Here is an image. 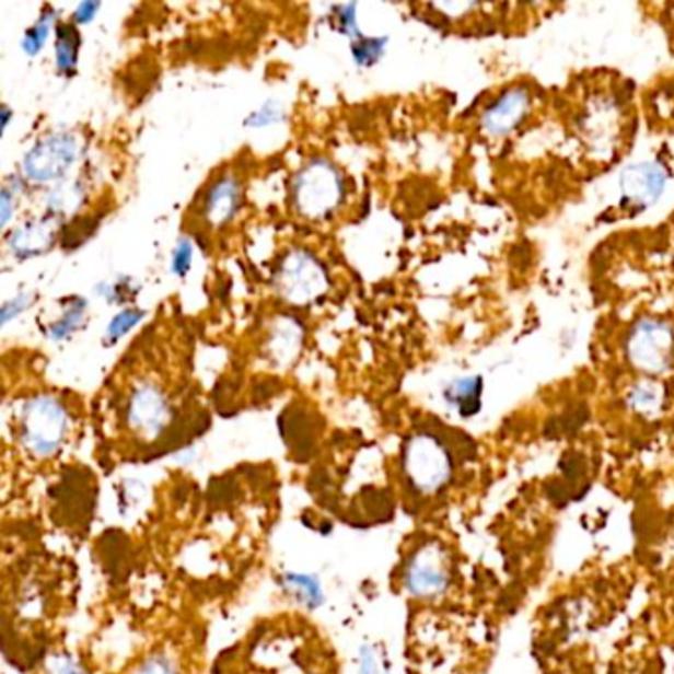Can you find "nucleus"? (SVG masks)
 Returning a JSON list of instances; mask_svg holds the SVG:
<instances>
[{"instance_id":"obj_1","label":"nucleus","mask_w":674,"mask_h":674,"mask_svg":"<svg viewBox=\"0 0 674 674\" xmlns=\"http://www.w3.org/2000/svg\"><path fill=\"white\" fill-rule=\"evenodd\" d=\"M347 195V176L337 164L321 156L303 164L291 183V205L309 222L330 220L345 205Z\"/></svg>"},{"instance_id":"obj_2","label":"nucleus","mask_w":674,"mask_h":674,"mask_svg":"<svg viewBox=\"0 0 674 674\" xmlns=\"http://www.w3.org/2000/svg\"><path fill=\"white\" fill-rule=\"evenodd\" d=\"M70 431L72 418L60 398L38 394L24 402L19 416V441L32 457H54L66 445Z\"/></svg>"},{"instance_id":"obj_3","label":"nucleus","mask_w":674,"mask_h":674,"mask_svg":"<svg viewBox=\"0 0 674 674\" xmlns=\"http://www.w3.org/2000/svg\"><path fill=\"white\" fill-rule=\"evenodd\" d=\"M453 455L448 443L433 431L409 435L402 451V473L418 497L438 495L453 477Z\"/></svg>"},{"instance_id":"obj_4","label":"nucleus","mask_w":674,"mask_h":674,"mask_svg":"<svg viewBox=\"0 0 674 674\" xmlns=\"http://www.w3.org/2000/svg\"><path fill=\"white\" fill-rule=\"evenodd\" d=\"M279 297L293 306H309L327 295L330 277L327 267L313 252L295 247L287 252L276 271Z\"/></svg>"},{"instance_id":"obj_5","label":"nucleus","mask_w":674,"mask_h":674,"mask_svg":"<svg viewBox=\"0 0 674 674\" xmlns=\"http://www.w3.org/2000/svg\"><path fill=\"white\" fill-rule=\"evenodd\" d=\"M82 144L78 135L54 131L32 144L22 159V176L32 184H60L78 163Z\"/></svg>"},{"instance_id":"obj_6","label":"nucleus","mask_w":674,"mask_h":674,"mask_svg":"<svg viewBox=\"0 0 674 674\" xmlns=\"http://www.w3.org/2000/svg\"><path fill=\"white\" fill-rule=\"evenodd\" d=\"M627 362L649 376H661L673 368L674 328L663 318L644 317L635 323L625 340Z\"/></svg>"},{"instance_id":"obj_7","label":"nucleus","mask_w":674,"mask_h":674,"mask_svg":"<svg viewBox=\"0 0 674 674\" xmlns=\"http://www.w3.org/2000/svg\"><path fill=\"white\" fill-rule=\"evenodd\" d=\"M171 398L154 382H139L127 396L125 426L143 443L163 440L173 426Z\"/></svg>"},{"instance_id":"obj_8","label":"nucleus","mask_w":674,"mask_h":674,"mask_svg":"<svg viewBox=\"0 0 674 674\" xmlns=\"http://www.w3.org/2000/svg\"><path fill=\"white\" fill-rule=\"evenodd\" d=\"M402 585L418 600H435L450 590L451 566L445 548L438 542H423L414 548L402 566Z\"/></svg>"},{"instance_id":"obj_9","label":"nucleus","mask_w":674,"mask_h":674,"mask_svg":"<svg viewBox=\"0 0 674 674\" xmlns=\"http://www.w3.org/2000/svg\"><path fill=\"white\" fill-rule=\"evenodd\" d=\"M669 181V171L659 161L629 164L619 176L625 205L643 210L659 202Z\"/></svg>"},{"instance_id":"obj_10","label":"nucleus","mask_w":674,"mask_h":674,"mask_svg":"<svg viewBox=\"0 0 674 674\" xmlns=\"http://www.w3.org/2000/svg\"><path fill=\"white\" fill-rule=\"evenodd\" d=\"M531 92L526 88H511L483 112L480 127L492 139H502L521 127L531 113Z\"/></svg>"},{"instance_id":"obj_11","label":"nucleus","mask_w":674,"mask_h":674,"mask_svg":"<svg viewBox=\"0 0 674 674\" xmlns=\"http://www.w3.org/2000/svg\"><path fill=\"white\" fill-rule=\"evenodd\" d=\"M60 218L40 216L16 225L7 237V247L16 259H32L48 254L51 247L61 240Z\"/></svg>"},{"instance_id":"obj_12","label":"nucleus","mask_w":674,"mask_h":674,"mask_svg":"<svg viewBox=\"0 0 674 674\" xmlns=\"http://www.w3.org/2000/svg\"><path fill=\"white\" fill-rule=\"evenodd\" d=\"M244 205V188L234 174H220L206 188L202 218L214 230H222L234 220Z\"/></svg>"},{"instance_id":"obj_13","label":"nucleus","mask_w":674,"mask_h":674,"mask_svg":"<svg viewBox=\"0 0 674 674\" xmlns=\"http://www.w3.org/2000/svg\"><path fill=\"white\" fill-rule=\"evenodd\" d=\"M305 340V328L291 315H279L276 323L271 325L269 342H267V355L274 362V367L286 370L295 362L297 357L303 350Z\"/></svg>"},{"instance_id":"obj_14","label":"nucleus","mask_w":674,"mask_h":674,"mask_svg":"<svg viewBox=\"0 0 674 674\" xmlns=\"http://www.w3.org/2000/svg\"><path fill=\"white\" fill-rule=\"evenodd\" d=\"M56 42H54V58H56V68L63 75H72L78 68L80 60V50H82V34L80 26H75L73 22H60L56 26Z\"/></svg>"},{"instance_id":"obj_15","label":"nucleus","mask_w":674,"mask_h":674,"mask_svg":"<svg viewBox=\"0 0 674 674\" xmlns=\"http://www.w3.org/2000/svg\"><path fill=\"white\" fill-rule=\"evenodd\" d=\"M480 396H483V379L480 376L455 380L445 390L448 404L457 409L463 418H470L479 411Z\"/></svg>"},{"instance_id":"obj_16","label":"nucleus","mask_w":674,"mask_h":674,"mask_svg":"<svg viewBox=\"0 0 674 674\" xmlns=\"http://www.w3.org/2000/svg\"><path fill=\"white\" fill-rule=\"evenodd\" d=\"M83 202H85V188L80 181L56 184L46 195V214L56 216L61 220L66 216L75 214Z\"/></svg>"},{"instance_id":"obj_17","label":"nucleus","mask_w":674,"mask_h":674,"mask_svg":"<svg viewBox=\"0 0 674 674\" xmlns=\"http://www.w3.org/2000/svg\"><path fill=\"white\" fill-rule=\"evenodd\" d=\"M664 399H666V394H664L663 384L659 382H639L627 394L629 408L644 418L659 416L663 411Z\"/></svg>"},{"instance_id":"obj_18","label":"nucleus","mask_w":674,"mask_h":674,"mask_svg":"<svg viewBox=\"0 0 674 674\" xmlns=\"http://www.w3.org/2000/svg\"><path fill=\"white\" fill-rule=\"evenodd\" d=\"M58 19H60V12L56 11L54 7H44L38 21L34 22L31 28L24 32L21 46L22 51L28 58H36L44 50V46H46V42L50 38L51 32H56V26L60 24Z\"/></svg>"},{"instance_id":"obj_19","label":"nucleus","mask_w":674,"mask_h":674,"mask_svg":"<svg viewBox=\"0 0 674 674\" xmlns=\"http://www.w3.org/2000/svg\"><path fill=\"white\" fill-rule=\"evenodd\" d=\"M85 313H88V301L83 297H73L72 301H66L63 313L46 328V337L54 342L72 337L73 333L82 328L85 323Z\"/></svg>"},{"instance_id":"obj_20","label":"nucleus","mask_w":674,"mask_h":674,"mask_svg":"<svg viewBox=\"0 0 674 674\" xmlns=\"http://www.w3.org/2000/svg\"><path fill=\"white\" fill-rule=\"evenodd\" d=\"M388 36H364L360 34L357 40L350 44V54L357 61L358 68H372L376 66L388 48Z\"/></svg>"},{"instance_id":"obj_21","label":"nucleus","mask_w":674,"mask_h":674,"mask_svg":"<svg viewBox=\"0 0 674 674\" xmlns=\"http://www.w3.org/2000/svg\"><path fill=\"white\" fill-rule=\"evenodd\" d=\"M144 311L135 309V306H125L115 317L107 323L105 333H103V345L113 347L117 345L123 337H127L135 327H139L143 323Z\"/></svg>"},{"instance_id":"obj_22","label":"nucleus","mask_w":674,"mask_h":674,"mask_svg":"<svg viewBox=\"0 0 674 674\" xmlns=\"http://www.w3.org/2000/svg\"><path fill=\"white\" fill-rule=\"evenodd\" d=\"M357 2H345V4H333L327 14L330 31L337 32L340 36H347L350 40H357L362 32L358 31Z\"/></svg>"},{"instance_id":"obj_23","label":"nucleus","mask_w":674,"mask_h":674,"mask_svg":"<svg viewBox=\"0 0 674 674\" xmlns=\"http://www.w3.org/2000/svg\"><path fill=\"white\" fill-rule=\"evenodd\" d=\"M131 674H184L181 661L171 651H159V653L144 656L141 664Z\"/></svg>"},{"instance_id":"obj_24","label":"nucleus","mask_w":674,"mask_h":674,"mask_svg":"<svg viewBox=\"0 0 674 674\" xmlns=\"http://www.w3.org/2000/svg\"><path fill=\"white\" fill-rule=\"evenodd\" d=\"M286 119V109L276 100H269L256 112L247 113V117L244 119V127L245 129H266V127L283 123Z\"/></svg>"},{"instance_id":"obj_25","label":"nucleus","mask_w":674,"mask_h":674,"mask_svg":"<svg viewBox=\"0 0 674 674\" xmlns=\"http://www.w3.org/2000/svg\"><path fill=\"white\" fill-rule=\"evenodd\" d=\"M193 262H195V244L190 237L183 235L174 245L173 256H171V274L183 279L190 274Z\"/></svg>"},{"instance_id":"obj_26","label":"nucleus","mask_w":674,"mask_h":674,"mask_svg":"<svg viewBox=\"0 0 674 674\" xmlns=\"http://www.w3.org/2000/svg\"><path fill=\"white\" fill-rule=\"evenodd\" d=\"M137 291H139V287L131 283L129 277H119L117 281H112V283H100L97 289H95V293L103 297L109 305L112 303L113 305L125 303L127 299L137 295Z\"/></svg>"},{"instance_id":"obj_27","label":"nucleus","mask_w":674,"mask_h":674,"mask_svg":"<svg viewBox=\"0 0 674 674\" xmlns=\"http://www.w3.org/2000/svg\"><path fill=\"white\" fill-rule=\"evenodd\" d=\"M32 295L28 293H19L12 299H7L4 305H2V313H0V325L7 327L11 323L12 318L21 317L22 313L32 305Z\"/></svg>"},{"instance_id":"obj_28","label":"nucleus","mask_w":674,"mask_h":674,"mask_svg":"<svg viewBox=\"0 0 674 674\" xmlns=\"http://www.w3.org/2000/svg\"><path fill=\"white\" fill-rule=\"evenodd\" d=\"M48 674H88L70 654H56L48 663Z\"/></svg>"},{"instance_id":"obj_29","label":"nucleus","mask_w":674,"mask_h":674,"mask_svg":"<svg viewBox=\"0 0 674 674\" xmlns=\"http://www.w3.org/2000/svg\"><path fill=\"white\" fill-rule=\"evenodd\" d=\"M360 674H388L384 659H380L379 653L372 647H364L362 649Z\"/></svg>"},{"instance_id":"obj_30","label":"nucleus","mask_w":674,"mask_h":674,"mask_svg":"<svg viewBox=\"0 0 674 674\" xmlns=\"http://www.w3.org/2000/svg\"><path fill=\"white\" fill-rule=\"evenodd\" d=\"M102 9V2H93V0H85L80 2L75 7V11L72 12V22L75 26H85L97 16V12Z\"/></svg>"},{"instance_id":"obj_31","label":"nucleus","mask_w":674,"mask_h":674,"mask_svg":"<svg viewBox=\"0 0 674 674\" xmlns=\"http://www.w3.org/2000/svg\"><path fill=\"white\" fill-rule=\"evenodd\" d=\"M16 198L19 196L11 193L7 186L2 188V198H0V225H2V230H7L11 225Z\"/></svg>"},{"instance_id":"obj_32","label":"nucleus","mask_w":674,"mask_h":674,"mask_svg":"<svg viewBox=\"0 0 674 674\" xmlns=\"http://www.w3.org/2000/svg\"><path fill=\"white\" fill-rule=\"evenodd\" d=\"M0 115H2V133H4V131L9 129V123H11V107H9V105H2V112H0Z\"/></svg>"}]
</instances>
